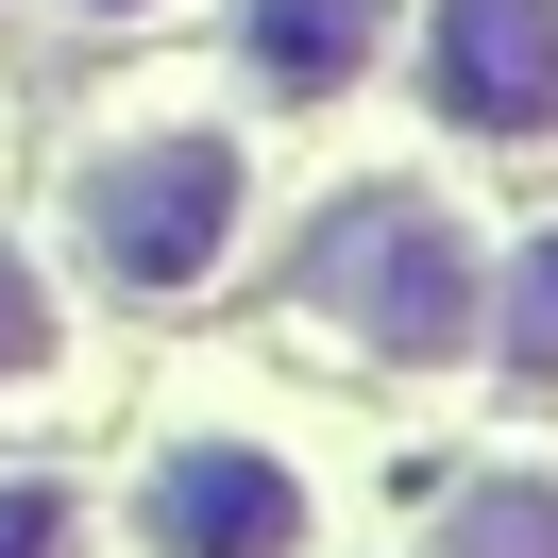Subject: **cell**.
<instances>
[{
  "label": "cell",
  "instance_id": "277c9868",
  "mask_svg": "<svg viewBox=\"0 0 558 558\" xmlns=\"http://www.w3.org/2000/svg\"><path fill=\"white\" fill-rule=\"evenodd\" d=\"M136 524H153V558H305V490H288V457H254V440H186Z\"/></svg>",
  "mask_w": 558,
  "mask_h": 558
},
{
  "label": "cell",
  "instance_id": "6da1fadb",
  "mask_svg": "<svg viewBox=\"0 0 558 558\" xmlns=\"http://www.w3.org/2000/svg\"><path fill=\"white\" fill-rule=\"evenodd\" d=\"M322 305H339L373 355H457L474 254H457V220L423 204V186H373V204H339V238H322Z\"/></svg>",
  "mask_w": 558,
  "mask_h": 558
},
{
  "label": "cell",
  "instance_id": "30bf717a",
  "mask_svg": "<svg viewBox=\"0 0 558 558\" xmlns=\"http://www.w3.org/2000/svg\"><path fill=\"white\" fill-rule=\"evenodd\" d=\"M85 17H136V0H85Z\"/></svg>",
  "mask_w": 558,
  "mask_h": 558
},
{
  "label": "cell",
  "instance_id": "5b68a950",
  "mask_svg": "<svg viewBox=\"0 0 558 558\" xmlns=\"http://www.w3.org/2000/svg\"><path fill=\"white\" fill-rule=\"evenodd\" d=\"M254 69H271L288 102H339V85L373 69V0H254Z\"/></svg>",
  "mask_w": 558,
  "mask_h": 558
},
{
  "label": "cell",
  "instance_id": "7a4b0ae2",
  "mask_svg": "<svg viewBox=\"0 0 558 558\" xmlns=\"http://www.w3.org/2000/svg\"><path fill=\"white\" fill-rule=\"evenodd\" d=\"M220 238H238V153L220 136H119L102 170H85V254H102L119 288L220 271Z\"/></svg>",
  "mask_w": 558,
  "mask_h": 558
},
{
  "label": "cell",
  "instance_id": "9c48e42d",
  "mask_svg": "<svg viewBox=\"0 0 558 558\" xmlns=\"http://www.w3.org/2000/svg\"><path fill=\"white\" fill-rule=\"evenodd\" d=\"M35 355H51V305H35V271L0 254V373H35Z\"/></svg>",
  "mask_w": 558,
  "mask_h": 558
},
{
  "label": "cell",
  "instance_id": "52a82bcc",
  "mask_svg": "<svg viewBox=\"0 0 558 558\" xmlns=\"http://www.w3.org/2000/svg\"><path fill=\"white\" fill-rule=\"evenodd\" d=\"M508 373H558V238H524L508 271Z\"/></svg>",
  "mask_w": 558,
  "mask_h": 558
},
{
  "label": "cell",
  "instance_id": "8992f818",
  "mask_svg": "<svg viewBox=\"0 0 558 558\" xmlns=\"http://www.w3.org/2000/svg\"><path fill=\"white\" fill-rule=\"evenodd\" d=\"M440 558H558V490H542V474H490V490H457Z\"/></svg>",
  "mask_w": 558,
  "mask_h": 558
},
{
  "label": "cell",
  "instance_id": "3957f363",
  "mask_svg": "<svg viewBox=\"0 0 558 558\" xmlns=\"http://www.w3.org/2000/svg\"><path fill=\"white\" fill-rule=\"evenodd\" d=\"M423 102L457 136H558V0H440L423 17Z\"/></svg>",
  "mask_w": 558,
  "mask_h": 558
},
{
  "label": "cell",
  "instance_id": "ba28073f",
  "mask_svg": "<svg viewBox=\"0 0 558 558\" xmlns=\"http://www.w3.org/2000/svg\"><path fill=\"white\" fill-rule=\"evenodd\" d=\"M69 542V490H35V474H0V558H51Z\"/></svg>",
  "mask_w": 558,
  "mask_h": 558
}]
</instances>
